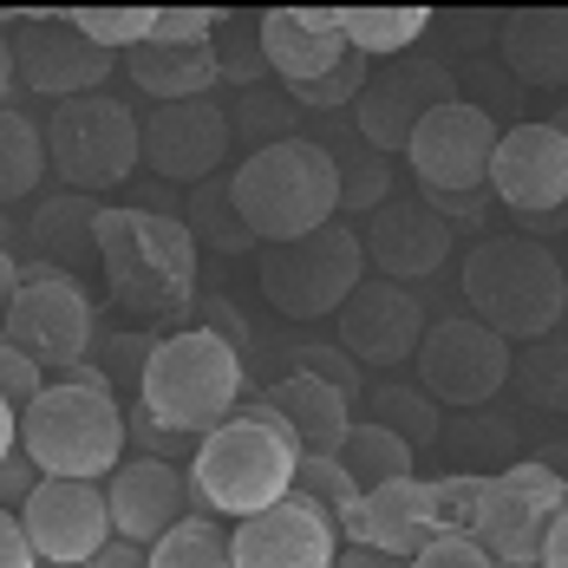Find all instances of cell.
Masks as SVG:
<instances>
[{"label":"cell","mask_w":568,"mask_h":568,"mask_svg":"<svg viewBox=\"0 0 568 568\" xmlns=\"http://www.w3.org/2000/svg\"><path fill=\"white\" fill-rule=\"evenodd\" d=\"M33 490H40V470H33V464H27V457L13 452L7 457V464H0V510H27V497H33Z\"/></svg>","instance_id":"cell-45"},{"label":"cell","mask_w":568,"mask_h":568,"mask_svg":"<svg viewBox=\"0 0 568 568\" xmlns=\"http://www.w3.org/2000/svg\"><path fill=\"white\" fill-rule=\"evenodd\" d=\"M13 65H20V85L27 92L65 105V99H85V92L105 85L112 53H99L72 20H27L13 33Z\"/></svg>","instance_id":"cell-19"},{"label":"cell","mask_w":568,"mask_h":568,"mask_svg":"<svg viewBox=\"0 0 568 568\" xmlns=\"http://www.w3.org/2000/svg\"><path fill=\"white\" fill-rule=\"evenodd\" d=\"M40 568H59V562H40Z\"/></svg>","instance_id":"cell-56"},{"label":"cell","mask_w":568,"mask_h":568,"mask_svg":"<svg viewBox=\"0 0 568 568\" xmlns=\"http://www.w3.org/2000/svg\"><path fill=\"white\" fill-rule=\"evenodd\" d=\"M210 40H216V13L171 7V13H158V40L151 47H210Z\"/></svg>","instance_id":"cell-41"},{"label":"cell","mask_w":568,"mask_h":568,"mask_svg":"<svg viewBox=\"0 0 568 568\" xmlns=\"http://www.w3.org/2000/svg\"><path fill=\"white\" fill-rule=\"evenodd\" d=\"M425 7H346V47L359 59H398L425 40Z\"/></svg>","instance_id":"cell-27"},{"label":"cell","mask_w":568,"mask_h":568,"mask_svg":"<svg viewBox=\"0 0 568 568\" xmlns=\"http://www.w3.org/2000/svg\"><path fill=\"white\" fill-rule=\"evenodd\" d=\"M216 59H223V79H242L248 92H255V79L268 72L262 33H248V27H223V33H216Z\"/></svg>","instance_id":"cell-39"},{"label":"cell","mask_w":568,"mask_h":568,"mask_svg":"<svg viewBox=\"0 0 568 568\" xmlns=\"http://www.w3.org/2000/svg\"><path fill=\"white\" fill-rule=\"evenodd\" d=\"M497 47L523 85H568V7H523L497 27Z\"/></svg>","instance_id":"cell-25"},{"label":"cell","mask_w":568,"mask_h":568,"mask_svg":"<svg viewBox=\"0 0 568 568\" xmlns=\"http://www.w3.org/2000/svg\"><path fill=\"white\" fill-rule=\"evenodd\" d=\"M294 490L341 523V542H359V536H366V490L346 477L341 457H301V484H294Z\"/></svg>","instance_id":"cell-30"},{"label":"cell","mask_w":568,"mask_h":568,"mask_svg":"<svg viewBox=\"0 0 568 568\" xmlns=\"http://www.w3.org/2000/svg\"><path fill=\"white\" fill-rule=\"evenodd\" d=\"M151 568H235V549H229V529L216 516H183L171 536L151 549Z\"/></svg>","instance_id":"cell-31"},{"label":"cell","mask_w":568,"mask_h":568,"mask_svg":"<svg viewBox=\"0 0 568 568\" xmlns=\"http://www.w3.org/2000/svg\"><path fill=\"white\" fill-rule=\"evenodd\" d=\"M359 242H366V262L398 287H418L452 262V223L425 196H393L386 210H373Z\"/></svg>","instance_id":"cell-20"},{"label":"cell","mask_w":568,"mask_h":568,"mask_svg":"<svg viewBox=\"0 0 568 568\" xmlns=\"http://www.w3.org/2000/svg\"><path fill=\"white\" fill-rule=\"evenodd\" d=\"M229 144H235V112H223L216 99H183V105H151L144 118V164L164 183H216Z\"/></svg>","instance_id":"cell-14"},{"label":"cell","mask_w":568,"mask_h":568,"mask_svg":"<svg viewBox=\"0 0 568 568\" xmlns=\"http://www.w3.org/2000/svg\"><path fill=\"white\" fill-rule=\"evenodd\" d=\"M20 85V65H13V40L0 33V105H7V92Z\"/></svg>","instance_id":"cell-53"},{"label":"cell","mask_w":568,"mask_h":568,"mask_svg":"<svg viewBox=\"0 0 568 568\" xmlns=\"http://www.w3.org/2000/svg\"><path fill=\"white\" fill-rule=\"evenodd\" d=\"M549 124H556V131H562V138H568V105H562V112H556V118H549Z\"/></svg>","instance_id":"cell-54"},{"label":"cell","mask_w":568,"mask_h":568,"mask_svg":"<svg viewBox=\"0 0 568 568\" xmlns=\"http://www.w3.org/2000/svg\"><path fill=\"white\" fill-rule=\"evenodd\" d=\"M203 327H210V334H223V341L242 353V321H235V307H229V301H203Z\"/></svg>","instance_id":"cell-48"},{"label":"cell","mask_w":568,"mask_h":568,"mask_svg":"<svg viewBox=\"0 0 568 568\" xmlns=\"http://www.w3.org/2000/svg\"><path fill=\"white\" fill-rule=\"evenodd\" d=\"M542 568H568V510L556 516V529H549V542H542Z\"/></svg>","instance_id":"cell-51"},{"label":"cell","mask_w":568,"mask_h":568,"mask_svg":"<svg viewBox=\"0 0 568 568\" xmlns=\"http://www.w3.org/2000/svg\"><path fill=\"white\" fill-rule=\"evenodd\" d=\"M40 176H47V124H33L13 105H0V203L33 196Z\"/></svg>","instance_id":"cell-29"},{"label":"cell","mask_w":568,"mask_h":568,"mask_svg":"<svg viewBox=\"0 0 568 568\" xmlns=\"http://www.w3.org/2000/svg\"><path fill=\"white\" fill-rule=\"evenodd\" d=\"M294 484H301V438L287 432V418L268 398H248L190 457V497L203 516L248 523V516L287 504Z\"/></svg>","instance_id":"cell-1"},{"label":"cell","mask_w":568,"mask_h":568,"mask_svg":"<svg viewBox=\"0 0 568 568\" xmlns=\"http://www.w3.org/2000/svg\"><path fill=\"white\" fill-rule=\"evenodd\" d=\"M124 72L151 105H183V99H210V85L223 79V59H216V40L210 47H138L124 53Z\"/></svg>","instance_id":"cell-26"},{"label":"cell","mask_w":568,"mask_h":568,"mask_svg":"<svg viewBox=\"0 0 568 568\" xmlns=\"http://www.w3.org/2000/svg\"><path fill=\"white\" fill-rule=\"evenodd\" d=\"M255 33H262L268 72L287 79V92L321 85L334 65L353 59V47H346V7H282V13H262Z\"/></svg>","instance_id":"cell-21"},{"label":"cell","mask_w":568,"mask_h":568,"mask_svg":"<svg viewBox=\"0 0 568 568\" xmlns=\"http://www.w3.org/2000/svg\"><path fill=\"white\" fill-rule=\"evenodd\" d=\"M85 568H151V549H138V542H105Z\"/></svg>","instance_id":"cell-47"},{"label":"cell","mask_w":568,"mask_h":568,"mask_svg":"<svg viewBox=\"0 0 568 568\" xmlns=\"http://www.w3.org/2000/svg\"><path fill=\"white\" fill-rule=\"evenodd\" d=\"M27 536L40 549V562L59 568H85L105 542H118L112 529V504H105V484H72V477H40V490L27 497Z\"/></svg>","instance_id":"cell-15"},{"label":"cell","mask_w":568,"mask_h":568,"mask_svg":"<svg viewBox=\"0 0 568 568\" xmlns=\"http://www.w3.org/2000/svg\"><path fill=\"white\" fill-rule=\"evenodd\" d=\"M99 268L131 314L171 321L196 301V235L158 210H99Z\"/></svg>","instance_id":"cell-4"},{"label":"cell","mask_w":568,"mask_h":568,"mask_svg":"<svg viewBox=\"0 0 568 568\" xmlns=\"http://www.w3.org/2000/svg\"><path fill=\"white\" fill-rule=\"evenodd\" d=\"M366 79H373V72H366V59L353 53L346 65H334V72H327L321 85H301L294 99H301V105H359V92H366Z\"/></svg>","instance_id":"cell-40"},{"label":"cell","mask_w":568,"mask_h":568,"mask_svg":"<svg viewBox=\"0 0 568 568\" xmlns=\"http://www.w3.org/2000/svg\"><path fill=\"white\" fill-rule=\"evenodd\" d=\"M464 301L484 327H497L504 341H549L568 314V275L562 262L529 242V235H490L470 248L464 262Z\"/></svg>","instance_id":"cell-6"},{"label":"cell","mask_w":568,"mask_h":568,"mask_svg":"<svg viewBox=\"0 0 568 568\" xmlns=\"http://www.w3.org/2000/svg\"><path fill=\"white\" fill-rule=\"evenodd\" d=\"M412 568H504V562H497L477 536H438V542H432Z\"/></svg>","instance_id":"cell-44"},{"label":"cell","mask_w":568,"mask_h":568,"mask_svg":"<svg viewBox=\"0 0 568 568\" xmlns=\"http://www.w3.org/2000/svg\"><path fill=\"white\" fill-rule=\"evenodd\" d=\"M386 203H393V164H386L379 151H366L359 164H341V210H353V216L366 210V216H373V210H386Z\"/></svg>","instance_id":"cell-37"},{"label":"cell","mask_w":568,"mask_h":568,"mask_svg":"<svg viewBox=\"0 0 568 568\" xmlns=\"http://www.w3.org/2000/svg\"><path fill=\"white\" fill-rule=\"evenodd\" d=\"M445 99H457L445 65H393V72L366 79V92H359V105H353V124H359V138L386 158V151H405L412 131L425 124V112H438Z\"/></svg>","instance_id":"cell-22"},{"label":"cell","mask_w":568,"mask_h":568,"mask_svg":"<svg viewBox=\"0 0 568 568\" xmlns=\"http://www.w3.org/2000/svg\"><path fill=\"white\" fill-rule=\"evenodd\" d=\"M562 510H568L562 470H549V464H510V470L484 477L470 536L504 568H542V542H549V529H556Z\"/></svg>","instance_id":"cell-9"},{"label":"cell","mask_w":568,"mask_h":568,"mask_svg":"<svg viewBox=\"0 0 568 568\" xmlns=\"http://www.w3.org/2000/svg\"><path fill=\"white\" fill-rule=\"evenodd\" d=\"M124 445H131V418L118 412L112 386H65V379H53L20 412V457L40 477L105 484L124 464Z\"/></svg>","instance_id":"cell-5"},{"label":"cell","mask_w":568,"mask_h":568,"mask_svg":"<svg viewBox=\"0 0 568 568\" xmlns=\"http://www.w3.org/2000/svg\"><path fill=\"white\" fill-rule=\"evenodd\" d=\"M262 398L282 412L287 432L301 438V457H341L346 452V438H353V393L294 373V379H282V386H268Z\"/></svg>","instance_id":"cell-24"},{"label":"cell","mask_w":568,"mask_h":568,"mask_svg":"<svg viewBox=\"0 0 568 568\" xmlns=\"http://www.w3.org/2000/svg\"><path fill=\"white\" fill-rule=\"evenodd\" d=\"M516 386L529 405H549V412H568V341H536L523 359H516Z\"/></svg>","instance_id":"cell-35"},{"label":"cell","mask_w":568,"mask_h":568,"mask_svg":"<svg viewBox=\"0 0 568 568\" xmlns=\"http://www.w3.org/2000/svg\"><path fill=\"white\" fill-rule=\"evenodd\" d=\"M33 235H40V248L53 242L59 255H72V248L99 255V210L85 216V210H79V196H65V203H47V210L33 216Z\"/></svg>","instance_id":"cell-36"},{"label":"cell","mask_w":568,"mask_h":568,"mask_svg":"<svg viewBox=\"0 0 568 568\" xmlns=\"http://www.w3.org/2000/svg\"><path fill=\"white\" fill-rule=\"evenodd\" d=\"M516 379V346L497 334V327H484L477 314L464 321H438V327H425V346H418V386L438 398V405H484V398H497L504 386Z\"/></svg>","instance_id":"cell-12"},{"label":"cell","mask_w":568,"mask_h":568,"mask_svg":"<svg viewBox=\"0 0 568 568\" xmlns=\"http://www.w3.org/2000/svg\"><path fill=\"white\" fill-rule=\"evenodd\" d=\"M7 341L20 346L27 359H40L47 373L85 366V353L99 341L92 294L72 282L65 268H27L20 301H13V314H7Z\"/></svg>","instance_id":"cell-11"},{"label":"cell","mask_w":568,"mask_h":568,"mask_svg":"<svg viewBox=\"0 0 568 568\" xmlns=\"http://www.w3.org/2000/svg\"><path fill=\"white\" fill-rule=\"evenodd\" d=\"M242 131H248V151L282 144V138H301V131H294V112H287V105H268V99H255V92H248V105H242Z\"/></svg>","instance_id":"cell-42"},{"label":"cell","mask_w":568,"mask_h":568,"mask_svg":"<svg viewBox=\"0 0 568 568\" xmlns=\"http://www.w3.org/2000/svg\"><path fill=\"white\" fill-rule=\"evenodd\" d=\"M190 235H196V242H210V248H223V255H242V248H255V235H248V223L235 216L229 176H216V183H203V190L190 196Z\"/></svg>","instance_id":"cell-32"},{"label":"cell","mask_w":568,"mask_h":568,"mask_svg":"<svg viewBox=\"0 0 568 568\" xmlns=\"http://www.w3.org/2000/svg\"><path fill=\"white\" fill-rule=\"evenodd\" d=\"M497 138L504 124L470 105V99H445L438 112H425V124L412 131L405 158L425 196H477L490 190V164H497Z\"/></svg>","instance_id":"cell-10"},{"label":"cell","mask_w":568,"mask_h":568,"mask_svg":"<svg viewBox=\"0 0 568 568\" xmlns=\"http://www.w3.org/2000/svg\"><path fill=\"white\" fill-rule=\"evenodd\" d=\"M20 282H27V268L13 262V248H0V327H7V314L20 301Z\"/></svg>","instance_id":"cell-49"},{"label":"cell","mask_w":568,"mask_h":568,"mask_svg":"<svg viewBox=\"0 0 568 568\" xmlns=\"http://www.w3.org/2000/svg\"><path fill=\"white\" fill-rule=\"evenodd\" d=\"M373 425L398 432V438L418 452V445L438 438V398L425 393V386H379V398H373Z\"/></svg>","instance_id":"cell-33"},{"label":"cell","mask_w":568,"mask_h":568,"mask_svg":"<svg viewBox=\"0 0 568 568\" xmlns=\"http://www.w3.org/2000/svg\"><path fill=\"white\" fill-rule=\"evenodd\" d=\"M366 268L373 262H366L359 229L327 223V229H314V235H301V242L262 248V294L287 321H334L353 301V287L366 282Z\"/></svg>","instance_id":"cell-8"},{"label":"cell","mask_w":568,"mask_h":568,"mask_svg":"<svg viewBox=\"0 0 568 568\" xmlns=\"http://www.w3.org/2000/svg\"><path fill=\"white\" fill-rule=\"evenodd\" d=\"M490 196L510 203L516 216H549L568 203V138L549 118L510 124L497 138V164H490Z\"/></svg>","instance_id":"cell-17"},{"label":"cell","mask_w":568,"mask_h":568,"mask_svg":"<svg viewBox=\"0 0 568 568\" xmlns=\"http://www.w3.org/2000/svg\"><path fill=\"white\" fill-rule=\"evenodd\" d=\"M105 504H112V529L118 542H138V549H158L183 516H196L190 504V470L171 457H124L112 477H105Z\"/></svg>","instance_id":"cell-18"},{"label":"cell","mask_w":568,"mask_h":568,"mask_svg":"<svg viewBox=\"0 0 568 568\" xmlns=\"http://www.w3.org/2000/svg\"><path fill=\"white\" fill-rule=\"evenodd\" d=\"M445 529V510H438V484L432 477H398V484H379L366 497V549H386V556H405L418 562Z\"/></svg>","instance_id":"cell-23"},{"label":"cell","mask_w":568,"mask_h":568,"mask_svg":"<svg viewBox=\"0 0 568 568\" xmlns=\"http://www.w3.org/2000/svg\"><path fill=\"white\" fill-rule=\"evenodd\" d=\"M229 196L235 216L262 248L275 242H301L314 229L341 216V158L321 138H282L242 158V171H229Z\"/></svg>","instance_id":"cell-2"},{"label":"cell","mask_w":568,"mask_h":568,"mask_svg":"<svg viewBox=\"0 0 568 568\" xmlns=\"http://www.w3.org/2000/svg\"><path fill=\"white\" fill-rule=\"evenodd\" d=\"M229 549H235V568H334L346 542H341V523L294 490L287 504L235 523Z\"/></svg>","instance_id":"cell-16"},{"label":"cell","mask_w":568,"mask_h":568,"mask_svg":"<svg viewBox=\"0 0 568 568\" xmlns=\"http://www.w3.org/2000/svg\"><path fill=\"white\" fill-rule=\"evenodd\" d=\"M13 452H20V412H13V405L0 398V464H7Z\"/></svg>","instance_id":"cell-52"},{"label":"cell","mask_w":568,"mask_h":568,"mask_svg":"<svg viewBox=\"0 0 568 568\" xmlns=\"http://www.w3.org/2000/svg\"><path fill=\"white\" fill-rule=\"evenodd\" d=\"M47 164L65 176L72 196L118 190L144 164V118L112 92H85L47 112Z\"/></svg>","instance_id":"cell-7"},{"label":"cell","mask_w":568,"mask_h":568,"mask_svg":"<svg viewBox=\"0 0 568 568\" xmlns=\"http://www.w3.org/2000/svg\"><path fill=\"white\" fill-rule=\"evenodd\" d=\"M334 568H412V562L405 556H386V549H366V542H346Z\"/></svg>","instance_id":"cell-50"},{"label":"cell","mask_w":568,"mask_h":568,"mask_svg":"<svg viewBox=\"0 0 568 568\" xmlns=\"http://www.w3.org/2000/svg\"><path fill=\"white\" fill-rule=\"evenodd\" d=\"M0 248H7V216H0Z\"/></svg>","instance_id":"cell-55"},{"label":"cell","mask_w":568,"mask_h":568,"mask_svg":"<svg viewBox=\"0 0 568 568\" xmlns=\"http://www.w3.org/2000/svg\"><path fill=\"white\" fill-rule=\"evenodd\" d=\"M99 53H138L158 40V13L151 7H105V13H65Z\"/></svg>","instance_id":"cell-34"},{"label":"cell","mask_w":568,"mask_h":568,"mask_svg":"<svg viewBox=\"0 0 568 568\" xmlns=\"http://www.w3.org/2000/svg\"><path fill=\"white\" fill-rule=\"evenodd\" d=\"M242 353L210 334V327H176L144 353V373H138V405L151 412V425H164L176 438H210L223 418L242 412Z\"/></svg>","instance_id":"cell-3"},{"label":"cell","mask_w":568,"mask_h":568,"mask_svg":"<svg viewBox=\"0 0 568 568\" xmlns=\"http://www.w3.org/2000/svg\"><path fill=\"white\" fill-rule=\"evenodd\" d=\"M425 327L432 321L418 307V287L366 275V282L353 287V301L334 314V346H341L353 366H405V359H418Z\"/></svg>","instance_id":"cell-13"},{"label":"cell","mask_w":568,"mask_h":568,"mask_svg":"<svg viewBox=\"0 0 568 568\" xmlns=\"http://www.w3.org/2000/svg\"><path fill=\"white\" fill-rule=\"evenodd\" d=\"M341 464H346V477L373 497L379 484H398V477H418L412 464H418V452L398 438V432H386V425H373V418H359L353 425V438H346V452H341Z\"/></svg>","instance_id":"cell-28"},{"label":"cell","mask_w":568,"mask_h":568,"mask_svg":"<svg viewBox=\"0 0 568 568\" xmlns=\"http://www.w3.org/2000/svg\"><path fill=\"white\" fill-rule=\"evenodd\" d=\"M40 393H47V366H40V359H27L20 346L0 334V398H7L13 412H27Z\"/></svg>","instance_id":"cell-38"},{"label":"cell","mask_w":568,"mask_h":568,"mask_svg":"<svg viewBox=\"0 0 568 568\" xmlns=\"http://www.w3.org/2000/svg\"><path fill=\"white\" fill-rule=\"evenodd\" d=\"M294 373L327 379V386H341V393H353V386H359V366L346 359L341 346H301V353H294Z\"/></svg>","instance_id":"cell-43"},{"label":"cell","mask_w":568,"mask_h":568,"mask_svg":"<svg viewBox=\"0 0 568 568\" xmlns=\"http://www.w3.org/2000/svg\"><path fill=\"white\" fill-rule=\"evenodd\" d=\"M0 568H40V549L13 510H0Z\"/></svg>","instance_id":"cell-46"}]
</instances>
